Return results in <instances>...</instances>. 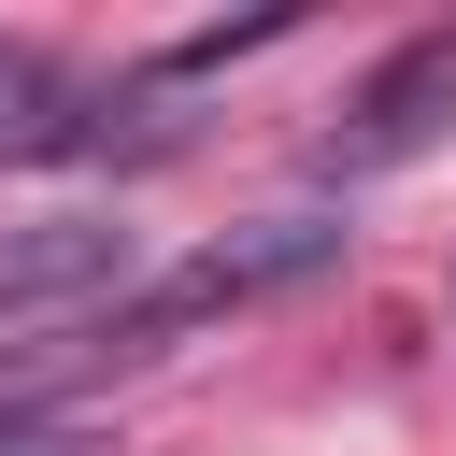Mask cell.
<instances>
[{"mask_svg": "<svg viewBox=\"0 0 456 456\" xmlns=\"http://www.w3.org/2000/svg\"><path fill=\"white\" fill-rule=\"evenodd\" d=\"M328 242H342V228H314V214H271V228H242V242H200V256H185V271H157L128 314H100V356H157V342H185L200 314H242V299L299 285Z\"/></svg>", "mask_w": 456, "mask_h": 456, "instance_id": "cell-1", "label": "cell"}, {"mask_svg": "<svg viewBox=\"0 0 456 456\" xmlns=\"http://www.w3.org/2000/svg\"><path fill=\"white\" fill-rule=\"evenodd\" d=\"M442 114H456V28L399 43V57H385V71L356 86V114H342V128L314 142V171H328V185H342V171H399V157H413V142H428Z\"/></svg>", "mask_w": 456, "mask_h": 456, "instance_id": "cell-2", "label": "cell"}, {"mask_svg": "<svg viewBox=\"0 0 456 456\" xmlns=\"http://www.w3.org/2000/svg\"><path fill=\"white\" fill-rule=\"evenodd\" d=\"M114 285H128V228L114 214H28V228H0V328L86 314Z\"/></svg>", "mask_w": 456, "mask_h": 456, "instance_id": "cell-3", "label": "cell"}, {"mask_svg": "<svg viewBox=\"0 0 456 456\" xmlns=\"http://www.w3.org/2000/svg\"><path fill=\"white\" fill-rule=\"evenodd\" d=\"M114 142L142 157V128H128L114 100H71L28 43H0V171H14V157H114Z\"/></svg>", "mask_w": 456, "mask_h": 456, "instance_id": "cell-4", "label": "cell"}, {"mask_svg": "<svg viewBox=\"0 0 456 456\" xmlns=\"http://www.w3.org/2000/svg\"><path fill=\"white\" fill-rule=\"evenodd\" d=\"M0 456H86V442H71L57 413H0Z\"/></svg>", "mask_w": 456, "mask_h": 456, "instance_id": "cell-5", "label": "cell"}]
</instances>
